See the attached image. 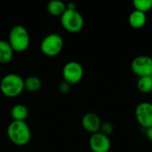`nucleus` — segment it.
I'll use <instances>...</instances> for the list:
<instances>
[{"instance_id": "obj_1", "label": "nucleus", "mask_w": 152, "mask_h": 152, "mask_svg": "<svg viewBox=\"0 0 152 152\" xmlns=\"http://www.w3.org/2000/svg\"><path fill=\"white\" fill-rule=\"evenodd\" d=\"M6 134L10 142L19 147L28 144L31 140V131L26 121L12 120L7 126Z\"/></svg>"}, {"instance_id": "obj_2", "label": "nucleus", "mask_w": 152, "mask_h": 152, "mask_svg": "<svg viewBox=\"0 0 152 152\" xmlns=\"http://www.w3.org/2000/svg\"><path fill=\"white\" fill-rule=\"evenodd\" d=\"M24 90V79L18 74L9 73L0 80V92L5 97H18Z\"/></svg>"}, {"instance_id": "obj_3", "label": "nucleus", "mask_w": 152, "mask_h": 152, "mask_svg": "<svg viewBox=\"0 0 152 152\" xmlns=\"http://www.w3.org/2000/svg\"><path fill=\"white\" fill-rule=\"evenodd\" d=\"M8 43L14 53H23L27 51L30 45L28 30L22 25L13 26L9 32Z\"/></svg>"}, {"instance_id": "obj_4", "label": "nucleus", "mask_w": 152, "mask_h": 152, "mask_svg": "<svg viewBox=\"0 0 152 152\" xmlns=\"http://www.w3.org/2000/svg\"><path fill=\"white\" fill-rule=\"evenodd\" d=\"M64 40L60 34L50 33L46 35L40 43L41 53L47 57H55L62 51Z\"/></svg>"}, {"instance_id": "obj_5", "label": "nucleus", "mask_w": 152, "mask_h": 152, "mask_svg": "<svg viewBox=\"0 0 152 152\" xmlns=\"http://www.w3.org/2000/svg\"><path fill=\"white\" fill-rule=\"evenodd\" d=\"M62 28L69 33H77L84 28L85 20L77 10L67 9L60 17Z\"/></svg>"}, {"instance_id": "obj_6", "label": "nucleus", "mask_w": 152, "mask_h": 152, "mask_svg": "<svg viewBox=\"0 0 152 152\" xmlns=\"http://www.w3.org/2000/svg\"><path fill=\"white\" fill-rule=\"evenodd\" d=\"M84 77V68L83 66L76 61H70L67 62L62 69V77L63 81L73 86L79 83Z\"/></svg>"}, {"instance_id": "obj_7", "label": "nucleus", "mask_w": 152, "mask_h": 152, "mask_svg": "<svg viewBox=\"0 0 152 152\" xmlns=\"http://www.w3.org/2000/svg\"><path fill=\"white\" fill-rule=\"evenodd\" d=\"M131 69L138 77H151L152 57L149 55H138L131 62Z\"/></svg>"}, {"instance_id": "obj_8", "label": "nucleus", "mask_w": 152, "mask_h": 152, "mask_svg": "<svg viewBox=\"0 0 152 152\" xmlns=\"http://www.w3.org/2000/svg\"><path fill=\"white\" fill-rule=\"evenodd\" d=\"M134 117L137 123L145 129L152 126V103L142 102L137 104L134 110Z\"/></svg>"}, {"instance_id": "obj_9", "label": "nucleus", "mask_w": 152, "mask_h": 152, "mask_svg": "<svg viewBox=\"0 0 152 152\" xmlns=\"http://www.w3.org/2000/svg\"><path fill=\"white\" fill-rule=\"evenodd\" d=\"M88 144L93 152H110L111 149L110 138L100 132L91 134Z\"/></svg>"}, {"instance_id": "obj_10", "label": "nucleus", "mask_w": 152, "mask_h": 152, "mask_svg": "<svg viewBox=\"0 0 152 152\" xmlns=\"http://www.w3.org/2000/svg\"><path fill=\"white\" fill-rule=\"evenodd\" d=\"M81 125L85 131L93 134L100 131L102 120L96 113L87 112L83 116L81 119Z\"/></svg>"}, {"instance_id": "obj_11", "label": "nucleus", "mask_w": 152, "mask_h": 152, "mask_svg": "<svg viewBox=\"0 0 152 152\" xmlns=\"http://www.w3.org/2000/svg\"><path fill=\"white\" fill-rule=\"evenodd\" d=\"M146 22H147L146 13L139 12L137 10H134L133 12H131L128 16V23L134 29L142 28V27H144Z\"/></svg>"}, {"instance_id": "obj_12", "label": "nucleus", "mask_w": 152, "mask_h": 152, "mask_svg": "<svg viewBox=\"0 0 152 152\" xmlns=\"http://www.w3.org/2000/svg\"><path fill=\"white\" fill-rule=\"evenodd\" d=\"M47 12L54 17H61L67 10V5L61 0H52L47 4Z\"/></svg>"}, {"instance_id": "obj_13", "label": "nucleus", "mask_w": 152, "mask_h": 152, "mask_svg": "<svg viewBox=\"0 0 152 152\" xmlns=\"http://www.w3.org/2000/svg\"><path fill=\"white\" fill-rule=\"evenodd\" d=\"M28 109L26 105L18 103L12 107L11 117L14 121H25L28 117Z\"/></svg>"}, {"instance_id": "obj_14", "label": "nucleus", "mask_w": 152, "mask_h": 152, "mask_svg": "<svg viewBox=\"0 0 152 152\" xmlns=\"http://www.w3.org/2000/svg\"><path fill=\"white\" fill-rule=\"evenodd\" d=\"M13 50L6 40H0V64L9 63L13 57Z\"/></svg>"}, {"instance_id": "obj_15", "label": "nucleus", "mask_w": 152, "mask_h": 152, "mask_svg": "<svg viewBox=\"0 0 152 152\" xmlns=\"http://www.w3.org/2000/svg\"><path fill=\"white\" fill-rule=\"evenodd\" d=\"M42 87V81L37 76H29L24 79V89L29 93H37Z\"/></svg>"}, {"instance_id": "obj_16", "label": "nucleus", "mask_w": 152, "mask_h": 152, "mask_svg": "<svg viewBox=\"0 0 152 152\" xmlns=\"http://www.w3.org/2000/svg\"><path fill=\"white\" fill-rule=\"evenodd\" d=\"M137 89L142 94H149L152 91V78L151 77H138L136 82Z\"/></svg>"}, {"instance_id": "obj_17", "label": "nucleus", "mask_w": 152, "mask_h": 152, "mask_svg": "<svg viewBox=\"0 0 152 152\" xmlns=\"http://www.w3.org/2000/svg\"><path fill=\"white\" fill-rule=\"evenodd\" d=\"M133 5L134 10L146 13L152 9V0H134Z\"/></svg>"}, {"instance_id": "obj_18", "label": "nucleus", "mask_w": 152, "mask_h": 152, "mask_svg": "<svg viewBox=\"0 0 152 152\" xmlns=\"http://www.w3.org/2000/svg\"><path fill=\"white\" fill-rule=\"evenodd\" d=\"M99 132L102 133V134L110 137L113 134V132H114V125L111 122H110V121L102 122L101 128H100Z\"/></svg>"}, {"instance_id": "obj_19", "label": "nucleus", "mask_w": 152, "mask_h": 152, "mask_svg": "<svg viewBox=\"0 0 152 152\" xmlns=\"http://www.w3.org/2000/svg\"><path fill=\"white\" fill-rule=\"evenodd\" d=\"M58 90L61 94H67L71 90V85H69V83H67L65 81H62L59 84Z\"/></svg>"}, {"instance_id": "obj_20", "label": "nucleus", "mask_w": 152, "mask_h": 152, "mask_svg": "<svg viewBox=\"0 0 152 152\" xmlns=\"http://www.w3.org/2000/svg\"><path fill=\"white\" fill-rule=\"evenodd\" d=\"M146 137L148 138V140L150 142H152V126L148 128V129H146Z\"/></svg>"}, {"instance_id": "obj_21", "label": "nucleus", "mask_w": 152, "mask_h": 152, "mask_svg": "<svg viewBox=\"0 0 152 152\" xmlns=\"http://www.w3.org/2000/svg\"><path fill=\"white\" fill-rule=\"evenodd\" d=\"M66 5H67V9L69 10H77V5L74 3H69L66 4Z\"/></svg>"}, {"instance_id": "obj_22", "label": "nucleus", "mask_w": 152, "mask_h": 152, "mask_svg": "<svg viewBox=\"0 0 152 152\" xmlns=\"http://www.w3.org/2000/svg\"><path fill=\"white\" fill-rule=\"evenodd\" d=\"M151 78H152V75H151Z\"/></svg>"}]
</instances>
